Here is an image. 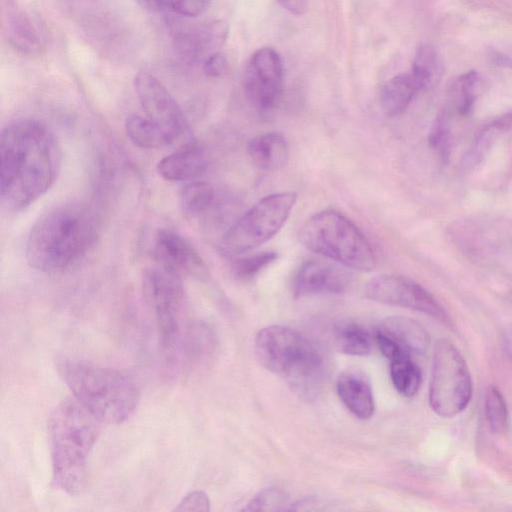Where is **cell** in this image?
Masks as SVG:
<instances>
[{
	"label": "cell",
	"instance_id": "obj_3",
	"mask_svg": "<svg viewBox=\"0 0 512 512\" xmlns=\"http://www.w3.org/2000/svg\"><path fill=\"white\" fill-rule=\"evenodd\" d=\"M101 424L73 396L61 400L48 417L53 482L69 495H80L87 487L88 459Z\"/></svg>",
	"mask_w": 512,
	"mask_h": 512
},
{
	"label": "cell",
	"instance_id": "obj_20",
	"mask_svg": "<svg viewBox=\"0 0 512 512\" xmlns=\"http://www.w3.org/2000/svg\"><path fill=\"white\" fill-rule=\"evenodd\" d=\"M253 164L264 171H276L289 161L290 150L285 136L279 132H267L251 139L247 147Z\"/></svg>",
	"mask_w": 512,
	"mask_h": 512
},
{
	"label": "cell",
	"instance_id": "obj_2",
	"mask_svg": "<svg viewBox=\"0 0 512 512\" xmlns=\"http://www.w3.org/2000/svg\"><path fill=\"white\" fill-rule=\"evenodd\" d=\"M97 233L98 221L88 206L80 202L59 204L32 225L26 241V260L42 273H62L85 256Z\"/></svg>",
	"mask_w": 512,
	"mask_h": 512
},
{
	"label": "cell",
	"instance_id": "obj_12",
	"mask_svg": "<svg viewBox=\"0 0 512 512\" xmlns=\"http://www.w3.org/2000/svg\"><path fill=\"white\" fill-rule=\"evenodd\" d=\"M244 92L259 111H267L277 103L283 87V64L280 55L270 47L256 50L244 70Z\"/></svg>",
	"mask_w": 512,
	"mask_h": 512
},
{
	"label": "cell",
	"instance_id": "obj_14",
	"mask_svg": "<svg viewBox=\"0 0 512 512\" xmlns=\"http://www.w3.org/2000/svg\"><path fill=\"white\" fill-rule=\"evenodd\" d=\"M349 270L335 262L307 261L294 278L293 294L296 298L341 294L351 285Z\"/></svg>",
	"mask_w": 512,
	"mask_h": 512
},
{
	"label": "cell",
	"instance_id": "obj_32",
	"mask_svg": "<svg viewBox=\"0 0 512 512\" xmlns=\"http://www.w3.org/2000/svg\"><path fill=\"white\" fill-rule=\"evenodd\" d=\"M275 251H264L253 255L235 258L231 263L232 273L239 279H250L276 261Z\"/></svg>",
	"mask_w": 512,
	"mask_h": 512
},
{
	"label": "cell",
	"instance_id": "obj_37",
	"mask_svg": "<svg viewBox=\"0 0 512 512\" xmlns=\"http://www.w3.org/2000/svg\"><path fill=\"white\" fill-rule=\"evenodd\" d=\"M288 12L294 15H302L308 8L309 0H277Z\"/></svg>",
	"mask_w": 512,
	"mask_h": 512
},
{
	"label": "cell",
	"instance_id": "obj_4",
	"mask_svg": "<svg viewBox=\"0 0 512 512\" xmlns=\"http://www.w3.org/2000/svg\"><path fill=\"white\" fill-rule=\"evenodd\" d=\"M56 367L72 396L102 423L125 422L140 403L138 385L118 369L70 357L59 358Z\"/></svg>",
	"mask_w": 512,
	"mask_h": 512
},
{
	"label": "cell",
	"instance_id": "obj_10",
	"mask_svg": "<svg viewBox=\"0 0 512 512\" xmlns=\"http://www.w3.org/2000/svg\"><path fill=\"white\" fill-rule=\"evenodd\" d=\"M364 293L372 301L415 310L442 322L448 321L446 311L433 295L408 277L378 275L367 282Z\"/></svg>",
	"mask_w": 512,
	"mask_h": 512
},
{
	"label": "cell",
	"instance_id": "obj_19",
	"mask_svg": "<svg viewBox=\"0 0 512 512\" xmlns=\"http://www.w3.org/2000/svg\"><path fill=\"white\" fill-rule=\"evenodd\" d=\"M376 332L390 338L410 355L424 354L430 346V337L426 329L409 317H387L379 323Z\"/></svg>",
	"mask_w": 512,
	"mask_h": 512
},
{
	"label": "cell",
	"instance_id": "obj_36",
	"mask_svg": "<svg viewBox=\"0 0 512 512\" xmlns=\"http://www.w3.org/2000/svg\"><path fill=\"white\" fill-rule=\"evenodd\" d=\"M227 70L228 60L226 56L220 52H215L204 59L203 71L209 77H222Z\"/></svg>",
	"mask_w": 512,
	"mask_h": 512
},
{
	"label": "cell",
	"instance_id": "obj_17",
	"mask_svg": "<svg viewBox=\"0 0 512 512\" xmlns=\"http://www.w3.org/2000/svg\"><path fill=\"white\" fill-rule=\"evenodd\" d=\"M207 166L203 148L196 142H189L159 160L157 172L167 181H192L203 175Z\"/></svg>",
	"mask_w": 512,
	"mask_h": 512
},
{
	"label": "cell",
	"instance_id": "obj_28",
	"mask_svg": "<svg viewBox=\"0 0 512 512\" xmlns=\"http://www.w3.org/2000/svg\"><path fill=\"white\" fill-rule=\"evenodd\" d=\"M485 79L476 71L460 76L452 89V102L457 113L468 115L478 96L486 89Z\"/></svg>",
	"mask_w": 512,
	"mask_h": 512
},
{
	"label": "cell",
	"instance_id": "obj_6",
	"mask_svg": "<svg viewBox=\"0 0 512 512\" xmlns=\"http://www.w3.org/2000/svg\"><path fill=\"white\" fill-rule=\"evenodd\" d=\"M299 239L310 251L350 270L370 272L376 266V256L367 238L337 211L313 214L302 225Z\"/></svg>",
	"mask_w": 512,
	"mask_h": 512
},
{
	"label": "cell",
	"instance_id": "obj_18",
	"mask_svg": "<svg viewBox=\"0 0 512 512\" xmlns=\"http://www.w3.org/2000/svg\"><path fill=\"white\" fill-rule=\"evenodd\" d=\"M339 398L358 418L369 419L375 411L371 385L366 376L356 370L342 372L336 383Z\"/></svg>",
	"mask_w": 512,
	"mask_h": 512
},
{
	"label": "cell",
	"instance_id": "obj_8",
	"mask_svg": "<svg viewBox=\"0 0 512 512\" xmlns=\"http://www.w3.org/2000/svg\"><path fill=\"white\" fill-rule=\"evenodd\" d=\"M472 378L468 365L454 343L439 339L434 347L429 385V404L440 417L452 418L471 401Z\"/></svg>",
	"mask_w": 512,
	"mask_h": 512
},
{
	"label": "cell",
	"instance_id": "obj_33",
	"mask_svg": "<svg viewBox=\"0 0 512 512\" xmlns=\"http://www.w3.org/2000/svg\"><path fill=\"white\" fill-rule=\"evenodd\" d=\"M447 116L446 113L441 112L433 122L429 133L430 145L443 157L447 155L450 146V127Z\"/></svg>",
	"mask_w": 512,
	"mask_h": 512
},
{
	"label": "cell",
	"instance_id": "obj_35",
	"mask_svg": "<svg viewBox=\"0 0 512 512\" xmlns=\"http://www.w3.org/2000/svg\"><path fill=\"white\" fill-rule=\"evenodd\" d=\"M210 501L208 496L199 490L186 494L174 508V511H208Z\"/></svg>",
	"mask_w": 512,
	"mask_h": 512
},
{
	"label": "cell",
	"instance_id": "obj_13",
	"mask_svg": "<svg viewBox=\"0 0 512 512\" xmlns=\"http://www.w3.org/2000/svg\"><path fill=\"white\" fill-rule=\"evenodd\" d=\"M156 263L177 275L198 280L208 277L207 266L196 248L182 235L168 229L157 232L152 246Z\"/></svg>",
	"mask_w": 512,
	"mask_h": 512
},
{
	"label": "cell",
	"instance_id": "obj_1",
	"mask_svg": "<svg viewBox=\"0 0 512 512\" xmlns=\"http://www.w3.org/2000/svg\"><path fill=\"white\" fill-rule=\"evenodd\" d=\"M61 147L42 121L20 118L0 137V198L3 209L18 212L44 195L61 167Z\"/></svg>",
	"mask_w": 512,
	"mask_h": 512
},
{
	"label": "cell",
	"instance_id": "obj_34",
	"mask_svg": "<svg viewBox=\"0 0 512 512\" xmlns=\"http://www.w3.org/2000/svg\"><path fill=\"white\" fill-rule=\"evenodd\" d=\"M210 0H163V6L184 17L202 15L209 7Z\"/></svg>",
	"mask_w": 512,
	"mask_h": 512
},
{
	"label": "cell",
	"instance_id": "obj_25",
	"mask_svg": "<svg viewBox=\"0 0 512 512\" xmlns=\"http://www.w3.org/2000/svg\"><path fill=\"white\" fill-rule=\"evenodd\" d=\"M334 345L338 351L353 356L370 353L372 339L369 332L356 323H340L334 327Z\"/></svg>",
	"mask_w": 512,
	"mask_h": 512
},
{
	"label": "cell",
	"instance_id": "obj_29",
	"mask_svg": "<svg viewBox=\"0 0 512 512\" xmlns=\"http://www.w3.org/2000/svg\"><path fill=\"white\" fill-rule=\"evenodd\" d=\"M390 375L396 390L405 397L414 396L420 389L422 373L410 357L391 361Z\"/></svg>",
	"mask_w": 512,
	"mask_h": 512
},
{
	"label": "cell",
	"instance_id": "obj_31",
	"mask_svg": "<svg viewBox=\"0 0 512 512\" xmlns=\"http://www.w3.org/2000/svg\"><path fill=\"white\" fill-rule=\"evenodd\" d=\"M289 495L278 488L259 491L246 505L245 511H284L292 510Z\"/></svg>",
	"mask_w": 512,
	"mask_h": 512
},
{
	"label": "cell",
	"instance_id": "obj_16",
	"mask_svg": "<svg viewBox=\"0 0 512 512\" xmlns=\"http://www.w3.org/2000/svg\"><path fill=\"white\" fill-rule=\"evenodd\" d=\"M1 27L4 37L16 50L27 55L41 53L43 44L40 35L15 0H1Z\"/></svg>",
	"mask_w": 512,
	"mask_h": 512
},
{
	"label": "cell",
	"instance_id": "obj_26",
	"mask_svg": "<svg viewBox=\"0 0 512 512\" xmlns=\"http://www.w3.org/2000/svg\"><path fill=\"white\" fill-rule=\"evenodd\" d=\"M215 191L204 181L192 180L179 192V203L187 216H200L208 212L215 204Z\"/></svg>",
	"mask_w": 512,
	"mask_h": 512
},
{
	"label": "cell",
	"instance_id": "obj_22",
	"mask_svg": "<svg viewBox=\"0 0 512 512\" xmlns=\"http://www.w3.org/2000/svg\"><path fill=\"white\" fill-rule=\"evenodd\" d=\"M125 131L130 141L144 149H158L173 143L169 135L149 118L136 114L125 120Z\"/></svg>",
	"mask_w": 512,
	"mask_h": 512
},
{
	"label": "cell",
	"instance_id": "obj_15",
	"mask_svg": "<svg viewBox=\"0 0 512 512\" xmlns=\"http://www.w3.org/2000/svg\"><path fill=\"white\" fill-rule=\"evenodd\" d=\"M228 33L227 23L215 20L179 31L174 40L176 48L183 56L196 61L217 52L225 43Z\"/></svg>",
	"mask_w": 512,
	"mask_h": 512
},
{
	"label": "cell",
	"instance_id": "obj_21",
	"mask_svg": "<svg viewBox=\"0 0 512 512\" xmlns=\"http://www.w3.org/2000/svg\"><path fill=\"white\" fill-rule=\"evenodd\" d=\"M418 91L420 89L410 72L394 76L381 91L380 103L383 112L389 117L402 114Z\"/></svg>",
	"mask_w": 512,
	"mask_h": 512
},
{
	"label": "cell",
	"instance_id": "obj_38",
	"mask_svg": "<svg viewBox=\"0 0 512 512\" xmlns=\"http://www.w3.org/2000/svg\"><path fill=\"white\" fill-rule=\"evenodd\" d=\"M141 6L155 9L163 6V0H136Z\"/></svg>",
	"mask_w": 512,
	"mask_h": 512
},
{
	"label": "cell",
	"instance_id": "obj_5",
	"mask_svg": "<svg viewBox=\"0 0 512 512\" xmlns=\"http://www.w3.org/2000/svg\"><path fill=\"white\" fill-rule=\"evenodd\" d=\"M255 355L267 370L282 376L301 397L317 396L325 381L326 360L319 347L302 333L282 325L260 330Z\"/></svg>",
	"mask_w": 512,
	"mask_h": 512
},
{
	"label": "cell",
	"instance_id": "obj_24",
	"mask_svg": "<svg viewBox=\"0 0 512 512\" xmlns=\"http://www.w3.org/2000/svg\"><path fill=\"white\" fill-rule=\"evenodd\" d=\"M443 62L437 50L429 44L418 47L410 73L420 90L435 86L443 74Z\"/></svg>",
	"mask_w": 512,
	"mask_h": 512
},
{
	"label": "cell",
	"instance_id": "obj_30",
	"mask_svg": "<svg viewBox=\"0 0 512 512\" xmlns=\"http://www.w3.org/2000/svg\"><path fill=\"white\" fill-rule=\"evenodd\" d=\"M485 413L490 430L494 434L503 433L508 426V409L504 396L494 385L485 392Z\"/></svg>",
	"mask_w": 512,
	"mask_h": 512
},
{
	"label": "cell",
	"instance_id": "obj_11",
	"mask_svg": "<svg viewBox=\"0 0 512 512\" xmlns=\"http://www.w3.org/2000/svg\"><path fill=\"white\" fill-rule=\"evenodd\" d=\"M134 88L146 117L161 127L173 143L187 132L189 124L183 110L154 75L139 71Z\"/></svg>",
	"mask_w": 512,
	"mask_h": 512
},
{
	"label": "cell",
	"instance_id": "obj_23",
	"mask_svg": "<svg viewBox=\"0 0 512 512\" xmlns=\"http://www.w3.org/2000/svg\"><path fill=\"white\" fill-rule=\"evenodd\" d=\"M216 348L213 330L204 322H191L184 338L183 350L191 364H204L212 357Z\"/></svg>",
	"mask_w": 512,
	"mask_h": 512
},
{
	"label": "cell",
	"instance_id": "obj_9",
	"mask_svg": "<svg viewBox=\"0 0 512 512\" xmlns=\"http://www.w3.org/2000/svg\"><path fill=\"white\" fill-rule=\"evenodd\" d=\"M142 290L154 315L162 347L175 348L180 339L184 304L182 277L156 264L144 271Z\"/></svg>",
	"mask_w": 512,
	"mask_h": 512
},
{
	"label": "cell",
	"instance_id": "obj_27",
	"mask_svg": "<svg viewBox=\"0 0 512 512\" xmlns=\"http://www.w3.org/2000/svg\"><path fill=\"white\" fill-rule=\"evenodd\" d=\"M510 128H512V111L487 124L476 137L463 165L471 168L481 162L496 139Z\"/></svg>",
	"mask_w": 512,
	"mask_h": 512
},
{
	"label": "cell",
	"instance_id": "obj_7",
	"mask_svg": "<svg viewBox=\"0 0 512 512\" xmlns=\"http://www.w3.org/2000/svg\"><path fill=\"white\" fill-rule=\"evenodd\" d=\"M296 200L297 194L292 191L261 198L224 232L220 240L222 254L233 258L269 241L287 221Z\"/></svg>",
	"mask_w": 512,
	"mask_h": 512
}]
</instances>
